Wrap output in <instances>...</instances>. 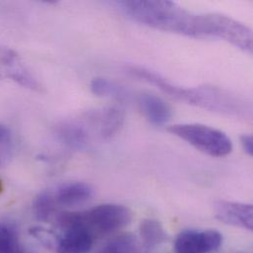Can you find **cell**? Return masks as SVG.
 Listing matches in <instances>:
<instances>
[{
  "label": "cell",
  "mask_w": 253,
  "mask_h": 253,
  "mask_svg": "<svg viewBox=\"0 0 253 253\" xmlns=\"http://www.w3.org/2000/svg\"><path fill=\"white\" fill-rule=\"evenodd\" d=\"M0 79H9L33 91L42 90L37 78L18 53L11 48L0 47Z\"/></svg>",
  "instance_id": "obj_6"
},
{
  "label": "cell",
  "mask_w": 253,
  "mask_h": 253,
  "mask_svg": "<svg viewBox=\"0 0 253 253\" xmlns=\"http://www.w3.org/2000/svg\"><path fill=\"white\" fill-rule=\"evenodd\" d=\"M94 253H142V244L132 234H121L107 241Z\"/></svg>",
  "instance_id": "obj_15"
},
{
  "label": "cell",
  "mask_w": 253,
  "mask_h": 253,
  "mask_svg": "<svg viewBox=\"0 0 253 253\" xmlns=\"http://www.w3.org/2000/svg\"><path fill=\"white\" fill-rule=\"evenodd\" d=\"M198 16L197 38H221L246 52H253V30L250 27L232 17L219 13Z\"/></svg>",
  "instance_id": "obj_4"
},
{
  "label": "cell",
  "mask_w": 253,
  "mask_h": 253,
  "mask_svg": "<svg viewBox=\"0 0 253 253\" xmlns=\"http://www.w3.org/2000/svg\"><path fill=\"white\" fill-rule=\"evenodd\" d=\"M126 72L135 78L158 87L165 94L177 101L228 117L244 120L252 119V102L231 91L208 85L195 88L179 87L168 81L159 73L137 65L127 66Z\"/></svg>",
  "instance_id": "obj_1"
},
{
  "label": "cell",
  "mask_w": 253,
  "mask_h": 253,
  "mask_svg": "<svg viewBox=\"0 0 253 253\" xmlns=\"http://www.w3.org/2000/svg\"><path fill=\"white\" fill-rule=\"evenodd\" d=\"M126 113L119 107H108L87 115L86 123L96 129L103 139L115 136L125 125Z\"/></svg>",
  "instance_id": "obj_9"
},
{
  "label": "cell",
  "mask_w": 253,
  "mask_h": 253,
  "mask_svg": "<svg viewBox=\"0 0 253 253\" xmlns=\"http://www.w3.org/2000/svg\"><path fill=\"white\" fill-rule=\"evenodd\" d=\"M55 206L56 203L52 193L48 191L41 192L34 200V214L38 220L46 221L52 216Z\"/></svg>",
  "instance_id": "obj_17"
},
{
  "label": "cell",
  "mask_w": 253,
  "mask_h": 253,
  "mask_svg": "<svg viewBox=\"0 0 253 253\" xmlns=\"http://www.w3.org/2000/svg\"><path fill=\"white\" fill-rule=\"evenodd\" d=\"M94 194L92 186L85 182H69L60 185L53 194L56 205L74 207L89 201Z\"/></svg>",
  "instance_id": "obj_12"
},
{
  "label": "cell",
  "mask_w": 253,
  "mask_h": 253,
  "mask_svg": "<svg viewBox=\"0 0 253 253\" xmlns=\"http://www.w3.org/2000/svg\"><path fill=\"white\" fill-rule=\"evenodd\" d=\"M133 213L121 204H102L84 212H64L58 217L62 229L79 226L87 230L94 239L112 235L127 227Z\"/></svg>",
  "instance_id": "obj_3"
},
{
  "label": "cell",
  "mask_w": 253,
  "mask_h": 253,
  "mask_svg": "<svg viewBox=\"0 0 253 253\" xmlns=\"http://www.w3.org/2000/svg\"><path fill=\"white\" fill-rule=\"evenodd\" d=\"M13 136L10 129L0 125V166L6 164L12 155Z\"/></svg>",
  "instance_id": "obj_19"
},
{
  "label": "cell",
  "mask_w": 253,
  "mask_h": 253,
  "mask_svg": "<svg viewBox=\"0 0 253 253\" xmlns=\"http://www.w3.org/2000/svg\"><path fill=\"white\" fill-rule=\"evenodd\" d=\"M140 236L146 250H151L167 241L165 229L162 224L155 219H146L141 223Z\"/></svg>",
  "instance_id": "obj_16"
},
{
  "label": "cell",
  "mask_w": 253,
  "mask_h": 253,
  "mask_svg": "<svg viewBox=\"0 0 253 253\" xmlns=\"http://www.w3.org/2000/svg\"><path fill=\"white\" fill-rule=\"evenodd\" d=\"M121 6L127 15L146 26L194 37L196 15L172 1H123Z\"/></svg>",
  "instance_id": "obj_2"
},
{
  "label": "cell",
  "mask_w": 253,
  "mask_h": 253,
  "mask_svg": "<svg viewBox=\"0 0 253 253\" xmlns=\"http://www.w3.org/2000/svg\"><path fill=\"white\" fill-rule=\"evenodd\" d=\"M241 145L244 151L249 155L253 156V139L251 134H244L241 136Z\"/></svg>",
  "instance_id": "obj_20"
},
{
  "label": "cell",
  "mask_w": 253,
  "mask_h": 253,
  "mask_svg": "<svg viewBox=\"0 0 253 253\" xmlns=\"http://www.w3.org/2000/svg\"><path fill=\"white\" fill-rule=\"evenodd\" d=\"M223 243L222 235L215 230H187L175 239L176 253H209L217 251Z\"/></svg>",
  "instance_id": "obj_7"
},
{
  "label": "cell",
  "mask_w": 253,
  "mask_h": 253,
  "mask_svg": "<svg viewBox=\"0 0 253 253\" xmlns=\"http://www.w3.org/2000/svg\"><path fill=\"white\" fill-rule=\"evenodd\" d=\"M90 87L94 95L99 97H112L120 102H129L133 97L125 86L103 77L94 78Z\"/></svg>",
  "instance_id": "obj_14"
},
{
  "label": "cell",
  "mask_w": 253,
  "mask_h": 253,
  "mask_svg": "<svg viewBox=\"0 0 253 253\" xmlns=\"http://www.w3.org/2000/svg\"><path fill=\"white\" fill-rule=\"evenodd\" d=\"M216 218L224 224L253 230V209L252 204L220 200L214 204Z\"/></svg>",
  "instance_id": "obj_8"
},
{
  "label": "cell",
  "mask_w": 253,
  "mask_h": 253,
  "mask_svg": "<svg viewBox=\"0 0 253 253\" xmlns=\"http://www.w3.org/2000/svg\"><path fill=\"white\" fill-rule=\"evenodd\" d=\"M134 99L139 111L154 126H164L172 117L170 106L157 95L140 93Z\"/></svg>",
  "instance_id": "obj_10"
},
{
  "label": "cell",
  "mask_w": 253,
  "mask_h": 253,
  "mask_svg": "<svg viewBox=\"0 0 253 253\" xmlns=\"http://www.w3.org/2000/svg\"><path fill=\"white\" fill-rule=\"evenodd\" d=\"M86 127L81 122L66 121L56 126L55 133L64 144L73 148H82L89 139Z\"/></svg>",
  "instance_id": "obj_13"
},
{
  "label": "cell",
  "mask_w": 253,
  "mask_h": 253,
  "mask_svg": "<svg viewBox=\"0 0 253 253\" xmlns=\"http://www.w3.org/2000/svg\"><path fill=\"white\" fill-rule=\"evenodd\" d=\"M0 253H24L15 230L4 224H0Z\"/></svg>",
  "instance_id": "obj_18"
},
{
  "label": "cell",
  "mask_w": 253,
  "mask_h": 253,
  "mask_svg": "<svg viewBox=\"0 0 253 253\" xmlns=\"http://www.w3.org/2000/svg\"><path fill=\"white\" fill-rule=\"evenodd\" d=\"M169 131L211 157H226L233 151L231 138L214 127L200 124H180L171 126Z\"/></svg>",
  "instance_id": "obj_5"
},
{
  "label": "cell",
  "mask_w": 253,
  "mask_h": 253,
  "mask_svg": "<svg viewBox=\"0 0 253 253\" xmlns=\"http://www.w3.org/2000/svg\"><path fill=\"white\" fill-rule=\"evenodd\" d=\"M63 235L57 240L56 253H88L91 252L95 239L84 228L72 226L63 229Z\"/></svg>",
  "instance_id": "obj_11"
},
{
  "label": "cell",
  "mask_w": 253,
  "mask_h": 253,
  "mask_svg": "<svg viewBox=\"0 0 253 253\" xmlns=\"http://www.w3.org/2000/svg\"><path fill=\"white\" fill-rule=\"evenodd\" d=\"M3 191V184H2V181H1V178H0V193Z\"/></svg>",
  "instance_id": "obj_21"
}]
</instances>
